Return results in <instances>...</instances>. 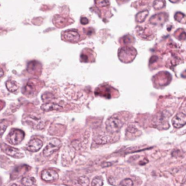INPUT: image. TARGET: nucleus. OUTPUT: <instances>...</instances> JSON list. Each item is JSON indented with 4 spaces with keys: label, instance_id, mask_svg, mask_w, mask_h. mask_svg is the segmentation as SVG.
Returning a JSON list of instances; mask_svg holds the SVG:
<instances>
[{
    "label": "nucleus",
    "instance_id": "34",
    "mask_svg": "<svg viewBox=\"0 0 186 186\" xmlns=\"http://www.w3.org/2000/svg\"><path fill=\"white\" fill-rule=\"evenodd\" d=\"M180 1V0H169V2H171L172 3H176V2H178Z\"/></svg>",
    "mask_w": 186,
    "mask_h": 186
},
{
    "label": "nucleus",
    "instance_id": "12",
    "mask_svg": "<svg viewBox=\"0 0 186 186\" xmlns=\"http://www.w3.org/2000/svg\"><path fill=\"white\" fill-rule=\"evenodd\" d=\"M42 110L44 111H51V110H60L63 109V107L58 104L54 103H46L42 105Z\"/></svg>",
    "mask_w": 186,
    "mask_h": 186
},
{
    "label": "nucleus",
    "instance_id": "13",
    "mask_svg": "<svg viewBox=\"0 0 186 186\" xmlns=\"http://www.w3.org/2000/svg\"><path fill=\"white\" fill-rule=\"evenodd\" d=\"M39 68H41V65L36 61H30L28 63L27 71L31 74H36L37 71H39Z\"/></svg>",
    "mask_w": 186,
    "mask_h": 186
},
{
    "label": "nucleus",
    "instance_id": "8",
    "mask_svg": "<svg viewBox=\"0 0 186 186\" xmlns=\"http://www.w3.org/2000/svg\"><path fill=\"white\" fill-rule=\"evenodd\" d=\"M63 37L65 40L71 42H76L79 39V34L76 30H68L66 32H64L63 34Z\"/></svg>",
    "mask_w": 186,
    "mask_h": 186
},
{
    "label": "nucleus",
    "instance_id": "30",
    "mask_svg": "<svg viewBox=\"0 0 186 186\" xmlns=\"http://www.w3.org/2000/svg\"><path fill=\"white\" fill-rule=\"evenodd\" d=\"M186 38V34L185 33H182V34L180 36V39H185Z\"/></svg>",
    "mask_w": 186,
    "mask_h": 186
},
{
    "label": "nucleus",
    "instance_id": "28",
    "mask_svg": "<svg viewBox=\"0 0 186 186\" xmlns=\"http://www.w3.org/2000/svg\"><path fill=\"white\" fill-rule=\"evenodd\" d=\"M157 57L156 56H152L151 57V58H150V63H154V62H156V61H157Z\"/></svg>",
    "mask_w": 186,
    "mask_h": 186
},
{
    "label": "nucleus",
    "instance_id": "24",
    "mask_svg": "<svg viewBox=\"0 0 186 186\" xmlns=\"http://www.w3.org/2000/svg\"><path fill=\"white\" fill-rule=\"evenodd\" d=\"M95 3L99 7H106L109 4L108 0H95Z\"/></svg>",
    "mask_w": 186,
    "mask_h": 186
},
{
    "label": "nucleus",
    "instance_id": "10",
    "mask_svg": "<svg viewBox=\"0 0 186 186\" xmlns=\"http://www.w3.org/2000/svg\"><path fill=\"white\" fill-rule=\"evenodd\" d=\"M172 125L177 129L183 127L186 125V115L183 113H179L172 119Z\"/></svg>",
    "mask_w": 186,
    "mask_h": 186
},
{
    "label": "nucleus",
    "instance_id": "27",
    "mask_svg": "<svg viewBox=\"0 0 186 186\" xmlns=\"http://www.w3.org/2000/svg\"><path fill=\"white\" fill-rule=\"evenodd\" d=\"M88 23H89V21H88L87 18H86V17H81V23L82 24V25H87Z\"/></svg>",
    "mask_w": 186,
    "mask_h": 186
},
{
    "label": "nucleus",
    "instance_id": "22",
    "mask_svg": "<svg viewBox=\"0 0 186 186\" xmlns=\"http://www.w3.org/2000/svg\"><path fill=\"white\" fill-rule=\"evenodd\" d=\"M92 186H103V181L100 177H96L92 181Z\"/></svg>",
    "mask_w": 186,
    "mask_h": 186
},
{
    "label": "nucleus",
    "instance_id": "32",
    "mask_svg": "<svg viewBox=\"0 0 186 186\" xmlns=\"http://www.w3.org/2000/svg\"><path fill=\"white\" fill-rule=\"evenodd\" d=\"M4 75V71H3V70L1 68H0V77H2V76H3Z\"/></svg>",
    "mask_w": 186,
    "mask_h": 186
},
{
    "label": "nucleus",
    "instance_id": "35",
    "mask_svg": "<svg viewBox=\"0 0 186 186\" xmlns=\"http://www.w3.org/2000/svg\"><path fill=\"white\" fill-rule=\"evenodd\" d=\"M11 186H18V185H16V184H13V185H12Z\"/></svg>",
    "mask_w": 186,
    "mask_h": 186
},
{
    "label": "nucleus",
    "instance_id": "33",
    "mask_svg": "<svg viewBox=\"0 0 186 186\" xmlns=\"http://www.w3.org/2000/svg\"><path fill=\"white\" fill-rule=\"evenodd\" d=\"M144 161H145V164H147V163H146V162H148V160H147V159H144ZM139 164H140V165H143V164H144V163H143V161H140V163H139Z\"/></svg>",
    "mask_w": 186,
    "mask_h": 186
},
{
    "label": "nucleus",
    "instance_id": "20",
    "mask_svg": "<svg viewBox=\"0 0 186 186\" xmlns=\"http://www.w3.org/2000/svg\"><path fill=\"white\" fill-rule=\"evenodd\" d=\"M110 138L107 136H100L95 140V142H96L97 144H105L110 141Z\"/></svg>",
    "mask_w": 186,
    "mask_h": 186
},
{
    "label": "nucleus",
    "instance_id": "19",
    "mask_svg": "<svg viewBox=\"0 0 186 186\" xmlns=\"http://www.w3.org/2000/svg\"><path fill=\"white\" fill-rule=\"evenodd\" d=\"M166 5L165 0H155L154 2V7L156 10H161Z\"/></svg>",
    "mask_w": 186,
    "mask_h": 186
},
{
    "label": "nucleus",
    "instance_id": "4",
    "mask_svg": "<svg viewBox=\"0 0 186 186\" xmlns=\"http://www.w3.org/2000/svg\"><path fill=\"white\" fill-rule=\"evenodd\" d=\"M61 146V141L58 139L53 138L51 139L45 148L43 150L44 156L47 157L52 155L55 151H56Z\"/></svg>",
    "mask_w": 186,
    "mask_h": 186
},
{
    "label": "nucleus",
    "instance_id": "2",
    "mask_svg": "<svg viewBox=\"0 0 186 186\" xmlns=\"http://www.w3.org/2000/svg\"><path fill=\"white\" fill-rule=\"evenodd\" d=\"M137 54L135 50L132 47H126L121 48L119 52V57L121 61L123 62H131L135 58Z\"/></svg>",
    "mask_w": 186,
    "mask_h": 186
},
{
    "label": "nucleus",
    "instance_id": "3",
    "mask_svg": "<svg viewBox=\"0 0 186 186\" xmlns=\"http://www.w3.org/2000/svg\"><path fill=\"white\" fill-rule=\"evenodd\" d=\"M24 137H25V133L23 131L18 129H13L11 130L7 136V139L9 142L12 145H17L21 143L24 139Z\"/></svg>",
    "mask_w": 186,
    "mask_h": 186
},
{
    "label": "nucleus",
    "instance_id": "18",
    "mask_svg": "<svg viewBox=\"0 0 186 186\" xmlns=\"http://www.w3.org/2000/svg\"><path fill=\"white\" fill-rule=\"evenodd\" d=\"M95 95H102L103 97H110V90H108V88L106 87H102L101 90L97 89L96 91H95Z\"/></svg>",
    "mask_w": 186,
    "mask_h": 186
},
{
    "label": "nucleus",
    "instance_id": "1",
    "mask_svg": "<svg viewBox=\"0 0 186 186\" xmlns=\"http://www.w3.org/2000/svg\"><path fill=\"white\" fill-rule=\"evenodd\" d=\"M122 125V121L116 116L110 117L105 124L106 130L109 133H115V132H119Z\"/></svg>",
    "mask_w": 186,
    "mask_h": 186
},
{
    "label": "nucleus",
    "instance_id": "5",
    "mask_svg": "<svg viewBox=\"0 0 186 186\" xmlns=\"http://www.w3.org/2000/svg\"><path fill=\"white\" fill-rule=\"evenodd\" d=\"M42 179L46 182H52L57 180L58 178V174L55 170L53 169H45L42 171L41 174Z\"/></svg>",
    "mask_w": 186,
    "mask_h": 186
},
{
    "label": "nucleus",
    "instance_id": "15",
    "mask_svg": "<svg viewBox=\"0 0 186 186\" xmlns=\"http://www.w3.org/2000/svg\"><path fill=\"white\" fill-rule=\"evenodd\" d=\"M6 87L7 89L9 91L11 92H14L16 91V90H17L19 86L18 84H17L16 81L13 80H8L6 82Z\"/></svg>",
    "mask_w": 186,
    "mask_h": 186
},
{
    "label": "nucleus",
    "instance_id": "29",
    "mask_svg": "<svg viewBox=\"0 0 186 186\" xmlns=\"http://www.w3.org/2000/svg\"><path fill=\"white\" fill-rule=\"evenodd\" d=\"M110 165H112L111 163H110V162H105V163H103V164H102V167H108V166H110Z\"/></svg>",
    "mask_w": 186,
    "mask_h": 186
},
{
    "label": "nucleus",
    "instance_id": "14",
    "mask_svg": "<svg viewBox=\"0 0 186 186\" xmlns=\"http://www.w3.org/2000/svg\"><path fill=\"white\" fill-rule=\"evenodd\" d=\"M90 184L89 178L86 176H81L77 178L73 183V186H88Z\"/></svg>",
    "mask_w": 186,
    "mask_h": 186
},
{
    "label": "nucleus",
    "instance_id": "23",
    "mask_svg": "<svg viewBox=\"0 0 186 186\" xmlns=\"http://www.w3.org/2000/svg\"><path fill=\"white\" fill-rule=\"evenodd\" d=\"M120 185L121 186H133V182L131 179L127 178L121 181Z\"/></svg>",
    "mask_w": 186,
    "mask_h": 186
},
{
    "label": "nucleus",
    "instance_id": "25",
    "mask_svg": "<svg viewBox=\"0 0 186 186\" xmlns=\"http://www.w3.org/2000/svg\"><path fill=\"white\" fill-rule=\"evenodd\" d=\"M184 17H185V15L182 12H176L175 15H174V19L178 22H180V21H182V19L184 18Z\"/></svg>",
    "mask_w": 186,
    "mask_h": 186
},
{
    "label": "nucleus",
    "instance_id": "21",
    "mask_svg": "<svg viewBox=\"0 0 186 186\" xmlns=\"http://www.w3.org/2000/svg\"><path fill=\"white\" fill-rule=\"evenodd\" d=\"M8 125H9L8 121L5 120V119L0 121V136H2V134L5 132Z\"/></svg>",
    "mask_w": 186,
    "mask_h": 186
},
{
    "label": "nucleus",
    "instance_id": "17",
    "mask_svg": "<svg viewBox=\"0 0 186 186\" xmlns=\"http://www.w3.org/2000/svg\"><path fill=\"white\" fill-rule=\"evenodd\" d=\"M148 10H144L142 11V12H138L136 15V21L138 23H143L145 21L146 17H148Z\"/></svg>",
    "mask_w": 186,
    "mask_h": 186
},
{
    "label": "nucleus",
    "instance_id": "26",
    "mask_svg": "<svg viewBox=\"0 0 186 186\" xmlns=\"http://www.w3.org/2000/svg\"><path fill=\"white\" fill-rule=\"evenodd\" d=\"M127 131L129 132H130V133H135V132H138V130H137L136 128L134 127V126L131 125V126H130L129 127H128Z\"/></svg>",
    "mask_w": 186,
    "mask_h": 186
},
{
    "label": "nucleus",
    "instance_id": "9",
    "mask_svg": "<svg viewBox=\"0 0 186 186\" xmlns=\"http://www.w3.org/2000/svg\"><path fill=\"white\" fill-rule=\"evenodd\" d=\"M23 92L24 95L28 97H33L34 95H36L37 90L36 84L34 83V81L32 80H30L28 81L25 85V87H23Z\"/></svg>",
    "mask_w": 186,
    "mask_h": 186
},
{
    "label": "nucleus",
    "instance_id": "31",
    "mask_svg": "<svg viewBox=\"0 0 186 186\" xmlns=\"http://www.w3.org/2000/svg\"><path fill=\"white\" fill-rule=\"evenodd\" d=\"M4 103L2 100H0V110L4 108Z\"/></svg>",
    "mask_w": 186,
    "mask_h": 186
},
{
    "label": "nucleus",
    "instance_id": "11",
    "mask_svg": "<svg viewBox=\"0 0 186 186\" xmlns=\"http://www.w3.org/2000/svg\"><path fill=\"white\" fill-rule=\"evenodd\" d=\"M3 149L7 154L10 156L13 157V158L20 159L23 157V154H21L18 149L11 147V146H9L6 144H3Z\"/></svg>",
    "mask_w": 186,
    "mask_h": 186
},
{
    "label": "nucleus",
    "instance_id": "7",
    "mask_svg": "<svg viewBox=\"0 0 186 186\" xmlns=\"http://www.w3.org/2000/svg\"><path fill=\"white\" fill-rule=\"evenodd\" d=\"M168 18L167 15L166 13H159L156 14L150 18V23L154 26H161L167 21Z\"/></svg>",
    "mask_w": 186,
    "mask_h": 186
},
{
    "label": "nucleus",
    "instance_id": "6",
    "mask_svg": "<svg viewBox=\"0 0 186 186\" xmlns=\"http://www.w3.org/2000/svg\"><path fill=\"white\" fill-rule=\"evenodd\" d=\"M43 145V143L41 140L34 138L31 140L26 145V149L31 152H37L41 149Z\"/></svg>",
    "mask_w": 186,
    "mask_h": 186
},
{
    "label": "nucleus",
    "instance_id": "16",
    "mask_svg": "<svg viewBox=\"0 0 186 186\" xmlns=\"http://www.w3.org/2000/svg\"><path fill=\"white\" fill-rule=\"evenodd\" d=\"M21 183L24 186H33L36 183V180L32 177H25L22 179Z\"/></svg>",
    "mask_w": 186,
    "mask_h": 186
}]
</instances>
